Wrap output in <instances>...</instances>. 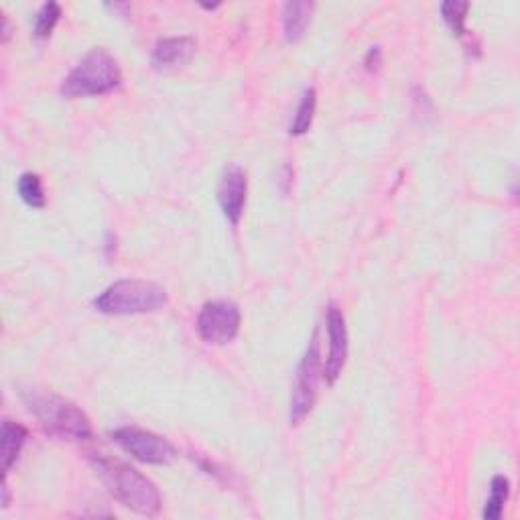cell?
<instances>
[{
  "mask_svg": "<svg viewBox=\"0 0 520 520\" xmlns=\"http://www.w3.org/2000/svg\"><path fill=\"white\" fill-rule=\"evenodd\" d=\"M364 65L368 72H376L380 65H382V51L380 47H372L368 53H366V59H364Z\"/></svg>",
  "mask_w": 520,
  "mask_h": 520,
  "instance_id": "ac0fdd59",
  "label": "cell"
},
{
  "mask_svg": "<svg viewBox=\"0 0 520 520\" xmlns=\"http://www.w3.org/2000/svg\"><path fill=\"white\" fill-rule=\"evenodd\" d=\"M27 437H29V431L21 423H15L11 419H7L3 423V472H5V476L11 472V468L19 460V453H21Z\"/></svg>",
  "mask_w": 520,
  "mask_h": 520,
  "instance_id": "7c38bea8",
  "label": "cell"
},
{
  "mask_svg": "<svg viewBox=\"0 0 520 520\" xmlns=\"http://www.w3.org/2000/svg\"><path fill=\"white\" fill-rule=\"evenodd\" d=\"M29 411L37 417L41 427L55 437L70 441H88L94 435L90 417L74 403L57 395L31 393L25 397Z\"/></svg>",
  "mask_w": 520,
  "mask_h": 520,
  "instance_id": "3957f363",
  "label": "cell"
},
{
  "mask_svg": "<svg viewBox=\"0 0 520 520\" xmlns=\"http://www.w3.org/2000/svg\"><path fill=\"white\" fill-rule=\"evenodd\" d=\"M240 309L232 301H208L195 321V330L206 344L226 346L236 340L240 332Z\"/></svg>",
  "mask_w": 520,
  "mask_h": 520,
  "instance_id": "52a82bcc",
  "label": "cell"
},
{
  "mask_svg": "<svg viewBox=\"0 0 520 520\" xmlns=\"http://www.w3.org/2000/svg\"><path fill=\"white\" fill-rule=\"evenodd\" d=\"M325 328H328L330 352L323 364V378L328 384H336L348 360V328L342 309L334 303L328 307V315H325Z\"/></svg>",
  "mask_w": 520,
  "mask_h": 520,
  "instance_id": "ba28073f",
  "label": "cell"
},
{
  "mask_svg": "<svg viewBox=\"0 0 520 520\" xmlns=\"http://www.w3.org/2000/svg\"><path fill=\"white\" fill-rule=\"evenodd\" d=\"M510 494V480L506 476H494L490 484V496L484 506V518L486 520H498L502 516L504 504Z\"/></svg>",
  "mask_w": 520,
  "mask_h": 520,
  "instance_id": "9a60e30c",
  "label": "cell"
},
{
  "mask_svg": "<svg viewBox=\"0 0 520 520\" xmlns=\"http://www.w3.org/2000/svg\"><path fill=\"white\" fill-rule=\"evenodd\" d=\"M165 305H167L165 289L153 281H143V279L116 281L94 299V309L104 315L153 313Z\"/></svg>",
  "mask_w": 520,
  "mask_h": 520,
  "instance_id": "277c9868",
  "label": "cell"
},
{
  "mask_svg": "<svg viewBox=\"0 0 520 520\" xmlns=\"http://www.w3.org/2000/svg\"><path fill=\"white\" fill-rule=\"evenodd\" d=\"M114 443L130 458L149 466H169L177 458V449L165 437L139 427H120L112 431Z\"/></svg>",
  "mask_w": 520,
  "mask_h": 520,
  "instance_id": "8992f818",
  "label": "cell"
},
{
  "mask_svg": "<svg viewBox=\"0 0 520 520\" xmlns=\"http://www.w3.org/2000/svg\"><path fill=\"white\" fill-rule=\"evenodd\" d=\"M323 376L321 368V352H319V336L317 332L311 336L309 346L297 366L295 384L289 407V421L291 425H299L315 407L317 401V386L319 378Z\"/></svg>",
  "mask_w": 520,
  "mask_h": 520,
  "instance_id": "5b68a950",
  "label": "cell"
},
{
  "mask_svg": "<svg viewBox=\"0 0 520 520\" xmlns=\"http://www.w3.org/2000/svg\"><path fill=\"white\" fill-rule=\"evenodd\" d=\"M220 5H204V9H208V11H214V9H218Z\"/></svg>",
  "mask_w": 520,
  "mask_h": 520,
  "instance_id": "d6986e66",
  "label": "cell"
},
{
  "mask_svg": "<svg viewBox=\"0 0 520 520\" xmlns=\"http://www.w3.org/2000/svg\"><path fill=\"white\" fill-rule=\"evenodd\" d=\"M439 11L445 25L455 37L466 35V17L470 11V3H464V0H447V3H441Z\"/></svg>",
  "mask_w": 520,
  "mask_h": 520,
  "instance_id": "2e32d148",
  "label": "cell"
},
{
  "mask_svg": "<svg viewBox=\"0 0 520 520\" xmlns=\"http://www.w3.org/2000/svg\"><path fill=\"white\" fill-rule=\"evenodd\" d=\"M122 86V70L118 59L104 47L90 49L76 68L61 82L65 98L104 96Z\"/></svg>",
  "mask_w": 520,
  "mask_h": 520,
  "instance_id": "7a4b0ae2",
  "label": "cell"
},
{
  "mask_svg": "<svg viewBox=\"0 0 520 520\" xmlns=\"http://www.w3.org/2000/svg\"><path fill=\"white\" fill-rule=\"evenodd\" d=\"M315 108H317V94L313 88H307L301 96V102L297 106V112L289 124V135L291 137H301L305 135L307 130L313 124V116H315Z\"/></svg>",
  "mask_w": 520,
  "mask_h": 520,
  "instance_id": "4fadbf2b",
  "label": "cell"
},
{
  "mask_svg": "<svg viewBox=\"0 0 520 520\" xmlns=\"http://www.w3.org/2000/svg\"><path fill=\"white\" fill-rule=\"evenodd\" d=\"M92 466L106 490L124 508L143 516H157L161 512L163 500L157 486L139 470L100 453L92 458Z\"/></svg>",
  "mask_w": 520,
  "mask_h": 520,
  "instance_id": "6da1fadb",
  "label": "cell"
},
{
  "mask_svg": "<svg viewBox=\"0 0 520 520\" xmlns=\"http://www.w3.org/2000/svg\"><path fill=\"white\" fill-rule=\"evenodd\" d=\"M17 191L21 195V200L33 208V210H43L47 200H45V191H43V181L37 173H23L19 179H17Z\"/></svg>",
  "mask_w": 520,
  "mask_h": 520,
  "instance_id": "5bb4252c",
  "label": "cell"
},
{
  "mask_svg": "<svg viewBox=\"0 0 520 520\" xmlns=\"http://www.w3.org/2000/svg\"><path fill=\"white\" fill-rule=\"evenodd\" d=\"M61 19V7L57 3H45L41 5V9L35 15V27L33 33L37 39H45L53 33L55 25Z\"/></svg>",
  "mask_w": 520,
  "mask_h": 520,
  "instance_id": "e0dca14e",
  "label": "cell"
},
{
  "mask_svg": "<svg viewBox=\"0 0 520 520\" xmlns=\"http://www.w3.org/2000/svg\"><path fill=\"white\" fill-rule=\"evenodd\" d=\"M246 193H248V179L242 167L228 165L220 177L218 185V204L222 208V214L232 226H238L244 214L246 206Z\"/></svg>",
  "mask_w": 520,
  "mask_h": 520,
  "instance_id": "9c48e42d",
  "label": "cell"
},
{
  "mask_svg": "<svg viewBox=\"0 0 520 520\" xmlns=\"http://www.w3.org/2000/svg\"><path fill=\"white\" fill-rule=\"evenodd\" d=\"M195 51H198V41L189 35L165 37L157 41L151 55V63L157 72H167L179 68V65L189 63Z\"/></svg>",
  "mask_w": 520,
  "mask_h": 520,
  "instance_id": "30bf717a",
  "label": "cell"
},
{
  "mask_svg": "<svg viewBox=\"0 0 520 520\" xmlns=\"http://www.w3.org/2000/svg\"><path fill=\"white\" fill-rule=\"evenodd\" d=\"M313 11L315 5L307 3V0H291V3L283 5V33L289 43H297L303 39Z\"/></svg>",
  "mask_w": 520,
  "mask_h": 520,
  "instance_id": "8fae6325",
  "label": "cell"
}]
</instances>
